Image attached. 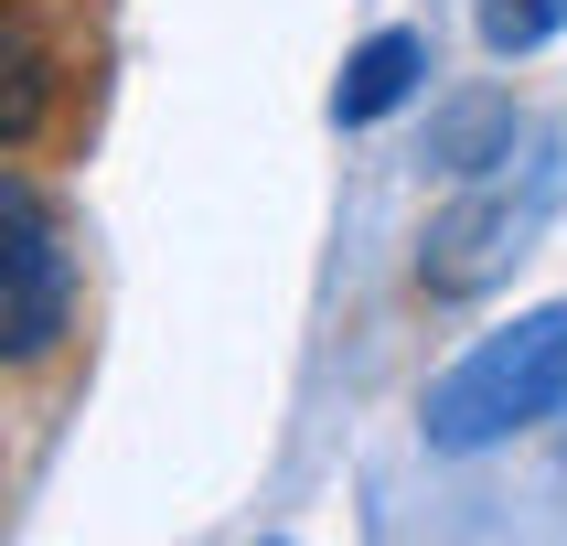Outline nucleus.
Wrapping results in <instances>:
<instances>
[{
	"instance_id": "39448f33",
	"label": "nucleus",
	"mask_w": 567,
	"mask_h": 546,
	"mask_svg": "<svg viewBox=\"0 0 567 546\" xmlns=\"http://www.w3.org/2000/svg\"><path fill=\"white\" fill-rule=\"evenodd\" d=\"M417 75H429V32H408V22H385V32H364L343 54V86H332V119L343 128H375V119H396L417 96Z\"/></svg>"
},
{
	"instance_id": "7ed1b4c3",
	"label": "nucleus",
	"mask_w": 567,
	"mask_h": 546,
	"mask_svg": "<svg viewBox=\"0 0 567 546\" xmlns=\"http://www.w3.org/2000/svg\"><path fill=\"white\" fill-rule=\"evenodd\" d=\"M75 332V257L32 172H0V353L43 364Z\"/></svg>"
},
{
	"instance_id": "f257e3e1",
	"label": "nucleus",
	"mask_w": 567,
	"mask_h": 546,
	"mask_svg": "<svg viewBox=\"0 0 567 546\" xmlns=\"http://www.w3.org/2000/svg\"><path fill=\"white\" fill-rule=\"evenodd\" d=\"M536 418H567V300L546 311H514L504 332H482L440 385H429V450H493L514 429H536Z\"/></svg>"
},
{
	"instance_id": "20e7f679",
	"label": "nucleus",
	"mask_w": 567,
	"mask_h": 546,
	"mask_svg": "<svg viewBox=\"0 0 567 546\" xmlns=\"http://www.w3.org/2000/svg\"><path fill=\"white\" fill-rule=\"evenodd\" d=\"M54 86H64V54L43 43V11L11 0V11H0V151H11V161L43 151V128H54Z\"/></svg>"
},
{
	"instance_id": "0eeeda50",
	"label": "nucleus",
	"mask_w": 567,
	"mask_h": 546,
	"mask_svg": "<svg viewBox=\"0 0 567 546\" xmlns=\"http://www.w3.org/2000/svg\"><path fill=\"white\" fill-rule=\"evenodd\" d=\"M472 32H482V54H536V43H557L567 32V0H472Z\"/></svg>"
},
{
	"instance_id": "f03ea898",
	"label": "nucleus",
	"mask_w": 567,
	"mask_h": 546,
	"mask_svg": "<svg viewBox=\"0 0 567 546\" xmlns=\"http://www.w3.org/2000/svg\"><path fill=\"white\" fill-rule=\"evenodd\" d=\"M546 215H557V161H536L525 193H514V172H472V193L440 204L429 236H417V289H429V300H482L514 257L536 247Z\"/></svg>"
},
{
	"instance_id": "423d86ee",
	"label": "nucleus",
	"mask_w": 567,
	"mask_h": 546,
	"mask_svg": "<svg viewBox=\"0 0 567 546\" xmlns=\"http://www.w3.org/2000/svg\"><path fill=\"white\" fill-rule=\"evenodd\" d=\"M429 161L440 172H504L514 161V96H461V107H440V128H429Z\"/></svg>"
}]
</instances>
